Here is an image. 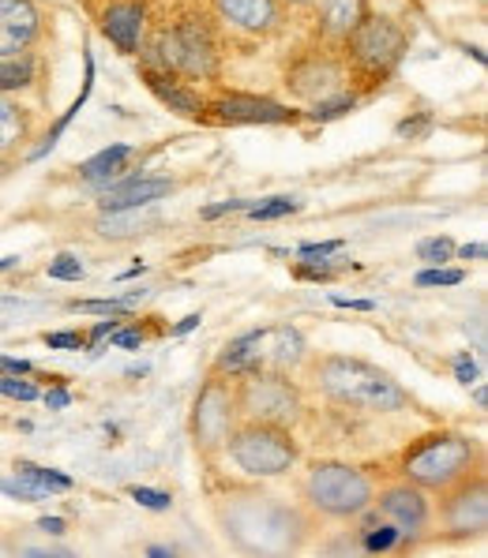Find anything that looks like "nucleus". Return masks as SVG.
Masks as SVG:
<instances>
[{
	"label": "nucleus",
	"mask_w": 488,
	"mask_h": 558,
	"mask_svg": "<svg viewBox=\"0 0 488 558\" xmlns=\"http://www.w3.org/2000/svg\"><path fill=\"white\" fill-rule=\"evenodd\" d=\"M46 341L49 349H83L87 345V338H83V333H46Z\"/></svg>",
	"instance_id": "f704fd0d"
},
{
	"label": "nucleus",
	"mask_w": 488,
	"mask_h": 558,
	"mask_svg": "<svg viewBox=\"0 0 488 558\" xmlns=\"http://www.w3.org/2000/svg\"><path fill=\"white\" fill-rule=\"evenodd\" d=\"M34 109L23 106L12 94H0V161H12L34 140Z\"/></svg>",
	"instance_id": "a211bd4d"
},
{
	"label": "nucleus",
	"mask_w": 488,
	"mask_h": 558,
	"mask_svg": "<svg viewBox=\"0 0 488 558\" xmlns=\"http://www.w3.org/2000/svg\"><path fill=\"white\" fill-rule=\"evenodd\" d=\"M0 492L12 495V499H23V502H38V499H46V492H41V487H34V484H27V480H23V476H20V484H15V480H0Z\"/></svg>",
	"instance_id": "c756f323"
},
{
	"label": "nucleus",
	"mask_w": 488,
	"mask_h": 558,
	"mask_svg": "<svg viewBox=\"0 0 488 558\" xmlns=\"http://www.w3.org/2000/svg\"><path fill=\"white\" fill-rule=\"evenodd\" d=\"M143 23H147V8H143L140 0H109V4L102 8V34H106L124 57L140 53Z\"/></svg>",
	"instance_id": "dca6fc26"
},
{
	"label": "nucleus",
	"mask_w": 488,
	"mask_h": 558,
	"mask_svg": "<svg viewBox=\"0 0 488 558\" xmlns=\"http://www.w3.org/2000/svg\"><path fill=\"white\" fill-rule=\"evenodd\" d=\"M214 113L226 124H286L294 120L286 106H275L267 98H245V94H229V98H218L214 101Z\"/></svg>",
	"instance_id": "6ab92c4d"
},
{
	"label": "nucleus",
	"mask_w": 488,
	"mask_h": 558,
	"mask_svg": "<svg viewBox=\"0 0 488 558\" xmlns=\"http://www.w3.org/2000/svg\"><path fill=\"white\" fill-rule=\"evenodd\" d=\"M338 247H342V240H323V244H305L301 255L305 259H328V255L338 252Z\"/></svg>",
	"instance_id": "c9c22d12"
},
{
	"label": "nucleus",
	"mask_w": 488,
	"mask_h": 558,
	"mask_svg": "<svg viewBox=\"0 0 488 558\" xmlns=\"http://www.w3.org/2000/svg\"><path fill=\"white\" fill-rule=\"evenodd\" d=\"M15 259H0V270H8V266H12Z\"/></svg>",
	"instance_id": "de8ad7c7"
},
{
	"label": "nucleus",
	"mask_w": 488,
	"mask_h": 558,
	"mask_svg": "<svg viewBox=\"0 0 488 558\" xmlns=\"http://www.w3.org/2000/svg\"><path fill=\"white\" fill-rule=\"evenodd\" d=\"M368 510H372L376 518L388 521V525L402 536V544L421 539L436 521V510H432V502H428L425 487L409 484V480H398V484L376 492Z\"/></svg>",
	"instance_id": "ddd939ff"
},
{
	"label": "nucleus",
	"mask_w": 488,
	"mask_h": 558,
	"mask_svg": "<svg viewBox=\"0 0 488 558\" xmlns=\"http://www.w3.org/2000/svg\"><path fill=\"white\" fill-rule=\"evenodd\" d=\"M41 75V57L38 49H27V53L15 57H0V94H20L38 87Z\"/></svg>",
	"instance_id": "412c9836"
},
{
	"label": "nucleus",
	"mask_w": 488,
	"mask_h": 558,
	"mask_svg": "<svg viewBox=\"0 0 488 558\" xmlns=\"http://www.w3.org/2000/svg\"><path fill=\"white\" fill-rule=\"evenodd\" d=\"M218 23L248 38H275L286 27V4L282 0H211Z\"/></svg>",
	"instance_id": "2eb2a0df"
},
{
	"label": "nucleus",
	"mask_w": 488,
	"mask_h": 558,
	"mask_svg": "<svg viewBox=\"0 0 488 558\" xmlns=\"http://www.w3.org/2000/svg\"><path fill=\"white\" fill-rule=\"evenodd\" d=\"M46 405H49V409H64V405H68V393H64V390L46 393Z\"/></svg>",
	"instance_id": "79ce46f5"
},
{
	"label": "nucleus",
	"mask_w": 488,
	"mask_h": 558,
	"mask_svg": "<svg viewBox=\"0 0 488 558\" xmlns=\"http://www.w3.org/2000/svg\"><path fill=\"white\" fill-rule=\"evenodd\" d=\"M477 469H485L481 446L466 435L455 432H436L425 435L402 453V480L425 487V492H448V487L462 484L466 476H474Z\"/></svg>",
	"instance_id": "20e7f679"
},
{
	"label": "nucleus",
	"mask_w": 488,
	"mask_h": 558,
	"mask_svg": "<svg viewBox=\"0 0 488 558\" xmlns=\"http://www.w3.org/2000/svg\"><path fill=\"white\" fill-rule=\"evenodd\" d=\"M0 375H31V364H27V360L0 356Z\"/></svg>",
	"instance_id": "e433bc0d"
},
{
	"label": "nucleus",
	"mask_w": 488,
	"mask_h": 558,
	"mask_svg": "<svg viewBox=\"0 0 488 558\" xmlns=\"http://www.w3.org/2000/svg\"><path fill=\"white\" fill-rule=\"evenodd\" d=\"M466 278L462 270H421L417 274V286L421 289H432V286H459Z\"/></svg>",
	"instance_id": "2f4dec72"
},
{
	"label": "nucleus",
	"mask_w": 488,
	"mask_h": 558,
	"mask_svg": "<svg viewBox=\"0 0 488 558\" xmlns=\"http://www.w3.org/2000/svg\"><path fill=\"white\" fill-rule=\"evenodd\" d=\"M455 375H459V383H474L477 379V367H474V360H469V356H459L455 360Z\"/></svg>",
	"instance_id": "4c0bfd02"
},
{
	"label": "nucleus",
	"mask_w": 488,
	"mask_h": 558,
	"mask_svg": "<svg viewBox=\"0 0 488 558\" xmlns=\"http://www.w3.org/2000/svg\"><path fill=\"white\" fill-rule=\"evenodd\" d=\"M226 453L245 476L267 480L294 469L297 458H301V446H297L289 427L263 424V420H237L226 439Z\"/></svg>",
	"instance_id": "0eeeda50"
},
{
	"label": "nucleus",
	"mask_w": 488,
	"mask_h": 558,
	"mask_svg": "<svg viewBox=\"0 0 488 558\" xmlns=\"http://www.w3.org/2000/svg\"><path fill=\"white\" fill-rule=\"evenodd\" d=\"M462 255H466V259H481L485 247L481 244H466V247H462Z\"/></svg>",
	"instance_id": "a18cd8bd"
},
{
	"label": "nucleus",
	"mask_w": 488,
	"mask_h": 558,
	"mask_svg": "<svg viewBox=\"0 0 488 558\" xmlns=\"http://www.w3.org/2000/svg\"><path fill=\"white\" fill-rule=\"evenodd\" d=\"M440 525H443V536H451V539L485 536V529H488V476H485V469H477L474 476H466L462 484L440 492Z\"/></svg>",
	"instance_id": "f8f14e48"
},
{
	"label": "nucleus",
	"mask_w": 488,
	"mask_h": 558,
	"mask_svg": "<svg viewBox=\"0 0 488 558\" xmlns=\"http://www.w3.org/2000/svg\"><path fill=\"white\" fill-rule=\"evenodd\" d=\"M49 12L38 0H0V57L38 49L49 34Z\"/></svg>",
	"instance_id": "4468645a"
},
{
	"label": "nucleus",
	"mask_w": 488,
	"mask_h": 558,
	"mask_svg": "<svg viewBox=\"0 0 488 558\" xmlns=\"http://www.w3.org/2000/svg\"><path fill=\"white\" fill-rule=\"evenodd\" d=\"M38 529H41V532H49V536H61V532H64V521H61V518H41V521H38Z\"/></svg>",
	"instance_id": "ea45409f"
},
{
	"label": "nucleus",
	"mask_w": 488,
	"mask_h": 558,
	"mask_svg": "<svg viewBox=\"0 0 488 558\" xmlns=\"http://www.w3.org/2000/svg\"><path fill=\"white\" fill-rule=\"evenodd\" d=\"M72 312H124V300H75Z\"/></svg>",
	"instance_id": "72a5a7b5"
},
{
	"label": "nucleus",
	"mask_w": 488,
	"mask_h": 558,
	"mask_svg": "<svg viewBox=\"0 0 488 558\" xmlns=\"http://www.w3.org/2000/svg\"><path fill=\"white\" fill-rule=\"evenodd\" d=\"M346 75L349 72H346V60H342V49L328 46V41H316V46H308L301 53L289 57L286 87L301 101H320V98L338 94L342 83H346Z\"/></svg>",
	"instance_id": "9b49d317"
},
{
	"label": "nucleus",
	"mask_w": 488,
	"mask_h": 558,
	"mask_svg": "<svg viewBox=\"0 0 488 558\" xmlns=\"http://www.w3.org/2000/svg\"><path fill=\"white\" fill-rule=\"evenodd\" d=\"M15 476H23L27 484L41 487V492H68L72 487V480L64 476V472H53V469H41V465H31V461H15Z\"/></svg>",
	"instance_id": "393cba45"
},
{
	"label": "nucleus",
	"mask_w": 488,
	"mask_h": 558,
	"mask_svg": "<svg viewBox=\"0 0 488 558\" xmlns=\"http://www.w3.org/2000/svg\"><path fill=\"white\" fill-rule=\"evenodd\" d=\"M406 31L398 27L391 15H372L368 12L354 27L346 41H342V60L346 72L368 83H383L406 57Z\"/></svg>",
	"instance_id": "6e6552de"
},
{
	"label": "nucleus",
	"mask_w": 488,
	"mask_h": 558,
	"mask_svg": "<svg viewBox=\"0 0 488 558\" xmlns=\"http://www.w3.org/2000/svg\"><path fill=\"white\" fill-rule=\"evenodd\" d=\"M109 338L117 341V345H124V349H135V345H143V333L140 330H124V333H109Z\"/></svg>",
	"instance_id": "58836bf2"
},
{
	"label": "nucleus",
	"mask_w": 488,
	"mask_h": 558,
	"mask_svg": "<svg viewBox=\"0 0 488 558\" xmlns=\"http://www.w3.org/2000/svg\"><path fill=\"white\" fill-rule=\"evenodd\" d=\"M0 393H4V398H15V401H34L38 398V386L27 383L23 375H0Z\"/></svg>",
	"instance_id": "c85d7f7f"
},
{
	"label": "nucleus",
	"mask_w": 488,
	"mask_h": 558,
	"mask_svg": "<svg viewBox=\"0 0 488 558\" xmlns=\"http://www.w3.org/2000/svg\"><path fill=\"white\" fill-rule=\"evenodd\" d=\"M308 383L316 393H323L328 401L346 409H365V412H391L406 405L402 386L391 379L388 372H380L376 364L357 356H320L308 360Z\"/></svg>",
	"instance_id": "7ed1b4c3"
},
{
	"label": "nucleus",
	"mask_w": 488,
	"mask_h": 558,
	"mask_svg": "<svg viewBox=\"0 0 488 558\" xmlns=\"http://www.w3.org/2000/svg\"><path fill=\"white\" fill-rule=\"evenodd\" d=\"M147 80H151V87L154 94H158L162 101H166L174 113H181V117H203V98L200 94H192L185 87V83H177L174 75H162V72H147Z\"/></svg>",
	"instance_id": "4be33fe9"
},
{
	"label": "nucleus",
	"mask_w": 488,
	"mask_h": 558,
	"mask_svg": "<svg viewBox=\"0 0 488 558\" xmlns=\"http://www.w3.org/2000/svg\"><path fill=\"white\" fill-rule=\"evenodd\" d=\"M245 203H218V206H207L203 210V218H218V214H226V210H241Z\"/></svg>",
	"instance_id": "a19ab883"
},
{
	"label": "nucleus",
	"mask_w": 488,
	"mask_h": 558,
	"mask_svg": "<svg viewBox=\"0 0 488 558\" xmlns=\"http://www.w3.org/2000/svg\"><path fill=\"white\" fill-rule=\"evenodd\" d=\"M147 72L174 75V80H218L222 75V38L218 15L203 8H181L174 23L158 27L147 41Z\"/></svg>",
	"instance_id": "f03ea898"
},
{
	"label": "nucleus",
	"mask_w": 488,
	"mask_h": 558,
	"mask_svg": "<svg viewBox=\"0 0 488 558\" xmlns=\"http://www.w3.org/2000/svg\"><path fill=\"white\" fill-rule=\"evenodd\" d=\"M357 544H361V551H395V547H402V536L388 525V521L372 513V521L365 525V532H357Z\"/></svg>",
	"instance_id": "b1692460"
},
{
	"label": "nucleus",
	"mask_w": 488,
	"mask_h": 558,
	"mask_svg": "<svg viewBox=\"0 0 488 558\" xmlns=\"http://www.w3.org/2000/svg\"><path fill=\"white\" fill-rule=\"evenodd\" d=\"M117 326H121V319H109V323H102L98 330H94V338H106V333H114Z\"/></svg>",
	"instance_id": "37998d69"
},
{
	"label": "nucleus",
	"mask_w": 488,
	"mask_h": 558,
	"mask_svg": "<svg viewBox=\"0 0 488 558\" xmlns=\"http://www.w3.org/2000/svg\"><path fill=\"white\" fill-rule=\"evenodd\" d=\"M46 274H49V278H57V281H80L83 278V263L75 259V255L61 252L53 263L46 266Z\"/></svg>",
	"instance_id": "cd10ccee"
},
{
	"label": "nucleus",
	"mask_w": 488,
	"mask_h": 558,
	"mask_svg": "<svg viewBox=\"0 0 488 558\" xmlns=\"http://www.w3.org/2000/svg\"><path fill=\"white\" fill-rule=\"evenodd\" d=\"M241 420L237 412V386L234 375H222L211 372L203 379L200 393H195V405H192V439L200 458H218L226 453V439L234 432V424Z\"/></svg>",
	"instance_id": "9d476101"
},
{
	"label": "nucleus",
	"mask_w": 488,
	"mask_h": 558,
	"mask_svg": "<svg viewBox=\"0 0 488 558\" xmlns=\"http://www.w3.org/2000/svg\"><path fill=\"white\" fill-rule=\"evenodd\" d=\"M203 319H200V315H188V319L181 323V326H177V330L174 333H188V330H195V326H200Z\"/></svg>",
	"instance_id": "c03bdc74"
},
{
	"label": "nucleus",
	"mask_w": 488,
	"mask_h": 558,
	"mask_svg": "<svg viewBox=\"0 0 488 558\" xmlns=\"http://www.w3.org/2000/svg\"><path fill=\"white\" fill-rule=\"evenodd\" d=\"M417 255H421L425 263H448L451 255H455V244H451V240H425V244L417 247Z\"/></svg>",
	"instance_id": "7c9ffc66"
},
{
	"label": "nucleus",
	"mask_w": 488,
	"mask_h": 558,
	"mask_svg": "<svg viewBox=\"0 0 488 558\" xmlns=\"http://www.w3.org/2000/svg\"><path fill=\"white\" fill-rule=\"evenodd\" d=\"M128 158H132V147L117 143V147H106V150L94 154L91 161H83L80 173H83V180H109L114 173H121V166Z\"/></svg>",
	"instance_id": "5701e85b"
},
{
	"label": "nucleus",
	"mask_w": 488,
	"mask_h": 558,
	"mask_svg": "<svg viewBox=\"0 0 488 558\" xmlns=\"http://www.w3.org/2000/svg\"><path fill=\"white\" fill-rule=\"evenodd\" d=\"M316 4V41L342 46L357 23L368 15V0H312Z\"/></svg>",
	"instance_id": "f3484780"
},
{
	"label": "nucleus",
	"mask_w": 488,
	"mask_h": 558,
	"mask_svg": "<svg viewBox=\"0 0 488 558\" xmlns=\"http://www.w3.org/2000/svg\"><path fill=\"white\" fill-rule=\"evenodd\" d=\"M297 199H289V195H278V199H267L263 206H248V214H252L255 221H271V218H286V214L297 210Z\"/></svg>",
	"instance_id": "bb28decb"
},
{
	"label": "nucleus",
	"mask_w": 488,
	"mask_h": 558,
	"mask_svg": "<svg viewBox=\"0 0 488 558\" xmlns=\"http://www.w3.org/2000/svg\"><path fill=\"white\" fill-rule=\"evenodd\" d=\"M218 521L226 536L252 555H294L308 536V521L297 506L260 492L226 495L218 506Z\"/></svg>",
	"instance_id": "f257e3e1"
},
{
	"label": "nucleus",
	"mask_w": 488,
	"mask_h": 558,
	"mask_svg": "<svg viewBox=\"0 0 488 558\" xmlns=\"http://www.w3.org/2000/svg\"><path fill=\"white\" fill-rule=\"evenodd\" d=\"M237 412L241 420H263V424L294 427L305 416V393L289 372H245L234 375Z\"/></svg>",
	"instance_id": "1a4fd4ad"
},
{
	"label": "nucleus",
	"mask_w": 488,
	"mask_h": 558,
	"mask_svg": "<svg viewBox=\"0 0 488 558\" xmlns=\"http://www.w3.org/2000/svg\"><path fill=\"white\" fill-rule=\"evenodd\" d=\"M128 495H132L140 506H147V510H169V502H174L166 492H151V487H132Z\"/></svg>",
	"instance_id": "473e14b6"
},
{
	"label": "nucleus",
	"mask_w": 488,
	"mask_h": 558,
	"mask_svg": "<svg viewBox=\"0 0 488 558\" xmlns=\"http://www.w3.org/2000/svg\"><path fill=\"white\" fill-rule=\"evenodd\" d=\"M282 4H289V8H308L312 0H282Z\"/></svg>",
	"instance_id": "49530a36"
},
{
	"label": "nucleus",
	"mask_w": 488,
	"mask_h": 558,
	"mask_svg": "<svg viewBox=\"0 0 488 558\" xmlns=\"http://www.w3.org/2000/svg\"><path fill=\"white\" fill-rule=\"evenodd\" d=\"M305 364V338L294 326H260L234 338L222 349L214 372L245 375V372H297Z\"/></svg>",
	"instance_id": "423d86ee"
},
{
	"label": "nucleus",
	"mask_w": 488,
	"mask_h": 558,
	"mask_svg": "<svg viewBox=\"0 0 488 558\" xmlns=\"http://www.w3.org/2000/svg\"><path fill=\"white\" fill-rule=\"evenodd\" d=\"M376 495V476L357 465H342V461H320L305 472L301 480V499L308 510L331 521H354L368 513Z\"/></svg>",
	"instance_id": "39448f33"
},
{
	"label": "nucleus",
	"mask_w": 488,
	"mask_h": 558,
	"mask_svg": "<svg viewBox=\"0 0 488 558\" xmlns=\"http://www.w3.org/2000/svg\"><path fill=\"white\" fill-rule=\"evenodd\" d=\"M354 106H357V98H354V94L338 90V94H331V98L312 101V117H316V120H331V117L349 113V109H354Z\"/></svg>",
	"instance_id": "a878e982"
},
{
	"label": "nucleus",
	"mask_w": 488,
	"mask_h": 558,
	"mask_svg": "<svg viewBox=\"0 0 488 558\" xmlns=\"http://www.w3.org/2000/svg\"><path fill=\"white\" fill-rule=\"evenodd\" d=\"M174 192V184L162 177H140V180H128V184L114 187V192H106V199H102V210L106 214H121V210H140V206H151L154 199H162V195Z\"/></svg>",
	"instance_id": "aec40b11"
}]
</instances>
